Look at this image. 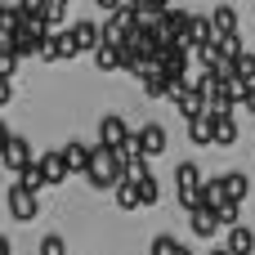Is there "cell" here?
<instances>
[{
    "mask_svg": "<svg viewBox=\"0 0 255 255\" xmlns=\"http://www.w3.org/2000/svg\"><path fill=\"white\" fill-rule=\"evenodd\" d=\"M121 179H126V166L117 161V152L94 143V148H90V166H85V184H90V188H103V193H112Z\"/></svg>",
    "mask_w": 255,
    "mask_h": 255,
    "instance_id": "1",
    "label": "cell"
},
{
    "mask_svg": "<svg viewBox=\"0 0 255 255\" xmlns=\"http://www.w3.org/2000/svg\"><path fill=\"white\" fill-rule=\"evenodd\" d=\"M179 45H184L188 54H197L202 45H215L211 18H206V13H188V22H184V36H179Z\"/></svg>",
    "mask_w": 255,
    "mask_h": 255,
    "instance_id": "2",
    "label": "cell"
},
{
    "mask_svg": "<svg viewBox=\"0 0 255 255\" xmlns=\"http://www.w3.org/2000/svg\"><path fill=\"white\" fill-rule=\"evenodd\" d=\"M134 143H139V157H161L166 152V126L161 121H148L143 130H134Z\"/></svg>",
    "mask_w": 255,
    "mask_h": 255,
    "instance_id": "3",
    "label": "cell"
},
{
    "mask_svg": "<svg viewBox=\"0 0 255 255\" xmlns=\"http://www.w3.org/2000/svg\"><path fill=\"white\" fill-rule=\"evenodd\" d=\"M130 134H134V130H130L126 117H117V112H108V117L99 121V148H121Z\"/></svg>",
    "mask_w": 255,
    "mask_h": 255,
    "instance_id": "4",
    "label": "cell"
},
{
    "mask_svg": "<svg viewBox=\"0 0 255 255\" xmlns=\"http://www.w3.org/2000/svg\"><path fill=\"white\" fill-rule=\"evenodd\" d=\"M67 31H72V40H76V54H85V49H99V45H103V22L81 18V22H72Z\"/></svg>",
    "mask_w": 255,
    "mask_h": 255,
    "instance_id": "5",
    "label": "cell"
},
{
    "mask_svg": "<svg viewBox=\"0 0 255 255\" xmlns=\"http://www.w3.org/2000/svg\"><path fill=\"white\" fill-rule=\"evenodd\" d=\"M45 63H67V58H76V40H72V31L63 27V31H49V45H45V54H40Z\"/></svg>",
    "mask_w": 255,
    "mask_h": 255,
    "instance_id": "6",
    "label": "cell"
},
{
    "mask_svg": "<svg viewBox=\"0 0 255 255\" xmlns=\"http://www.w3.org/2000/svg\"><path fill=\"white\" fill-rule=\"evenodd\" d=\"M0 161H4V166H9V170H13V175H22V170H27V166H31V161H36V157H31V143H27V139H18V134H13V139H9V143H4V152H0Z\"/></svg>",
    "mask_w": 255,
    "mask_h": 255,
    "instance_id": "7",
    "label": "cell"
},
{
    "mask_svg": "<svg viewBox=\"0 0 255 255\" xmlns=\"http://www.w3.org/2000/svg\"><path fill=\"white\" fill-rule=\"evenodd\" d=\"M9 215L27 224V220H36V215H40V202H36V197H31L27 188H18V184H9Z\"/></svg>",
    "mask_w": 255,
    "mask_h": 255,
    "instance_id": "8",
    "label": "cell"
},
{
    "mask_svg": "<svg viewBox=\"0 0 255 255\" xmlns=\"http://www.w3.org/2000/svg\"><path fill=\"white\" fill-rule=\"evenodd\" d=\"M206 117H211V112H206ZM233 139H238V117H233V112L211 117V143H215V148H233Z\"/></svg>",
    "mask_w": 255,
    "mask_h": 255,
    "instance_id": "9",
    "label": "cell"
},
{
    "mask_svg": "<svg viewBox=\"0 0 255 255\" xmlns=\"http://www.w3.org/2000/svg\"><path fill=\"white\" fill-rule=\"evenodd\" d=\"M229 206V193H224V179L215 175V179H202V206L197 211H211V215H220Z\"/></svg>",
    "mask_w": 255,
    "mask_h": 255,
    "instance_id": "10",
    "label": "cell"
},
{
    "mask_svg": "<svg viewBox=\"0 0 255 255\" xmlns=\"http://www.w3.org/2000/svg\"><path fill=\"white\" fill-rule=\"evenodd\" d=\"M36 166H40V175H45V184H63L72 170H67V161H63V152L58 148H49L45 157H36Z\"/></svg>",
    "mask_w": 255,
    "mask_h": 255,
    "instance_id": "11",
    "label": "cell"
},
{
    "mask_svg": "<svg viewBox=\"0 0 255 255\" xmlns=\"http://www.w3.org/2000/svg\"><path fill=\"white\" fill-rule=\"evenodd\" d=\"M206 18H211V31L215 36H238V9L233 4H215Z\"/></svg>",
    "mask_w": 255,
    "mask_h": 255,
    "instance_id": "12",
    "label": "cell"
},
{
    "mask_svg": "<svg viewBox=\"0 0 255 255\" xmlns=\"http://www.w3.org/2000/svg\"><path fill=\"white\" fill-rule=\"evenodd\" d=\"M90 148H94V143H81V139H72V143H63L58 152H63V161H67V170H76V175H85V166H90Z\"/></svg>",
    "mask_w": 255,
    "mask_h": 255,
    "instance_id": "13",
    "label": "cell"
},
{
    "mask_svg": "<svg viewBox=\"0 0 255 255\" xmlns=\"http://www.w3.org/2000/svg\"><path fill=\"white\" fill-rule=\"evenodd\" d=\"M224 251H229V255H255V233L247 229V224L229 229V242H224Z\"/></svg>",
    "mask_w": 255,
    "mask_h": 255,
    "instance_id": "14",
    "label": "cell"
},
{
    "mask_svg": "<svg viewBox=\"0 0 255 255\" xmlns=\"http://www.w3.org/2000/svg\"><path fill=\"white\" fill-rule=\"evenodd\" d=\"M220 179H224V193H229V202H233V206H242V197L251 193V179H247L242 170H229V175H220Z\"/></svg>",
    "mask_w": 255,
    "mask_h": 255,
    "instance_id": "15",
    "label": "cell"
},
{
    "mask_svg": "<svg viewBox=\"0 0 255 255\" xmlns=\"http://www.w3.org/2000/svg\"><path fill=\"white\" fill-rule=\"evenodd\" d=\"M63 18H67V4H63V0H40V22H45V31H58Z\"/></svg>",
    "mask_w": 255,
    "mask_h": 255,
    "instance_id": "16",
    "label": "cell"
},
{
    "mask_svg": "<svg viewBox=\"0 0 255 255\" xmlns=\"http://www.w3.org/2000/svg\"><path fill=\"white\" fill-rule=\"evenodd\" d=\"M139 76H143V90H148V99H166V76H161L157 67H143Z\"/></svg>",
    "mask_w": 255,
    "mask_h": 255,
    "instance_id": "17",
    "label": "cell"
},
{
    "mask_svg": "<svg viewBox=\"0 0 255 255\" xmlns=\"http://www.w3.org/2000/svg\"><path fill=\"white\" fill-rule=\"evenodd\" d=\"M18 188H27V193H31V197H36V193H40V188H49V184H45V175H40V166H36V161H31V166H27V170H22V175H18Z\"/></svg>",
    "mask_w": 255,
    "mask_h": 255,
    "instance_id": "18",
    "label": "cell"
},
{
    "mask_svg": "<svg viewBox=\"0 0 255 255\" xmlns=\"http://www.w3.org/2000/svg\"><path fill=\"white\" fill-rule=\"evenodd\" d=\"M112 197H117V206H121V211H139V188H134V184H126V179H121V184L112 188Z\"/></svg>",
    "mask_w": 255,
    "mask_h": 255,
    "instance_id": "19",
    "label": "cell"
},
{
    "mask_svg": "<svg viewBox=\"0 0 255 255\" xmlns=\"http://www.w3.org/2000/svg\"><path fill=\"white\" fill-rule=\"evenodd\" d=\"M188 224H193V233H197V238H215V229H220L211 211H193V215H188Z\"/></svg>",
    "mask_w": 255,
    "mask_h": 255,
    "instance_id": "20",
    "label": "cell"
},
{
    "mask_svg": "<svg viewBox=\"0 0 255 255\" xmlns=\"http://www.w3.org/2000/svg\"><path fill=\"white\" fill-rule=\"evenodd\" d=\"M152 255H193V251H184V242H179V238L161 233V238H152Z\"/></svg>",
    "mask_w": 255,
    "mask_h": 255,
    "instance_id": "21",
    "label": "cell"
},
{
    "mask_svg": "<svg viewBox=\"0 0 255 255\" xmlns=\"http://www.w3.org/2000/svg\"><path fill=\"white\" fill-rule=\"evenodd\" d=\"M188 139H193V143H211V117L188 121ZM211 148H215V143H211Z\"/></svg>",
    "mask_w": 255,
    "mask_h": 255,
    "instance_id": "22",
    "label": "cell"
},
{
    "mask_svg": "<svg viewBox=\"0 0 255 255\" xmlns=\"http://www.w3.org/2000/svg\"><path fill=\"white\" fill-rule=\"evenodd\" d=\"M175 184H179V188H188V184H202V175H197V161H179V166H175Z\"/></svg>",
    "mask_w": 255,
    "mask_h": 255,
    "instance_id": "23",
    "label": "cell"
},
{
    "mask_svg": "<svg viewBox=\"0 0 255 255\" xmlns=\"http://www.w3.org/2000/svg\"><path fill=\"white\" fill-rule=\"evenodd\" d=\"M134 188H139V206H152V202H161V184H157L152 175H148L143 184H134Z\"/></svg>",
    "mask_w": 255,
    "mask_h": 255,
    "instance_id": "24",
    "label": "cell"
},
{
    "mask_svg": "<svg viewBox=\"0 0 255 255\" xmlns=\"http://www.w3.org/2000/svg\"><path fill=\"white\" fill-rule=\"evenodd\" d=\"M94 63H99V72H117V49L112 45H99L94 49Z\"/></svg>",
    "mask_w": 255,
    "mask_h": 255,
    "instance_id": "25",
    "label": "cell"
},
{
    "mask_svg": "<svg viewBox=\"0 0 255 255\" xmlns=\"http://www.w3.org/2000/svg\"><path fill=\"white\" fill-rule=\"evenodd\" d=\"M215 224H220V229H238V224H242V206H233V202H229V206L215 215Z\"/></svg>",
    "mask_w": 255,
    "mask_h": 255,
    "instance_id": "26",
    "label": "cell"
},
{
    "mask_svg": "<svg viewBox=\"0 0 255 255\" xmlns=\"http://www.w3.org/2000/svg\"><path fill=\"white\" fill-rule=\"evenodd\" d=\"M40 255H67V242H63L58 233H45V238H40Z\"/></svg>",
    "mask_w": 255,
    "mask_h": 255,
    "instance_id": "27",
    "label": "cell"
},
{
    "mask_svg": "<svg viewBox=\"0 0 255 255\" xmlns=\"http://www.w3.org/2000/svg\"><path fill=\"white\" fill-rule=\"evenodd\" d=\"M9 99H13V85H9V81H0V108H4Z\"/></svg>",
    "mask_w": 255,
    "mask_h": 255,
    "instance_id": "28",
    "label": "cell"
},
{
    "mask_svg": "<svg viewBox=\"0 0 255 255\" xmlns=\"http://www.w3.org/2000/svg\"><path fill=\"white\" fill-rule=\"evenodd\" d=\"M242 108H247V112H255V85L247 90V94H242Z\"/></svg>",
    "mask_w": 255,
    "mask_h": 255,
    "instance_id": "29",
    "label": "cell"
},
{
    "mask_svg": "<svg viewBox=\"0 0 255 255\" xmlns=\"http://www.w3.org/2000/svg\"><path fill=\"white\" fill-rule=\"evenodd\" d=\"M9 139H13V134H9V126L0 121V152H4V143H9Z\"/></svg>",
    "mask_w": 255,
    "mask_h": 255,
    "instance_id": "30",
    "label": "cell"
},
{
    "mask_svg": "<svg viewBox=\"0 0 255 255\" xmlns=\"http://www.w3.org/2000/svg\"><path fill=\"white\" fill-rule=\"evenodd\" d=\"M0 255H13V247H9V238H0Z\"/></svg>",
    "mask_w": 255,
    "mask_h": 255,
    "instance_id": "31",
    "label": "cell"
},
{
    "mask_svg": "<svg viewBox=\"0 0 255 255\" xmlns=\"http://www.w3.org/2000/svg\"><path fill=\"white\" fill-rule=\"evenodd\" d=\"M211 255H229V251H224V247H215V251H211Z\"/></svg>",
    "mask_w": 255,
    "mask_h": 255,
    "instance_id": "32",
    "label": "cell"
}]
</instances>
